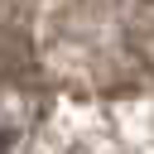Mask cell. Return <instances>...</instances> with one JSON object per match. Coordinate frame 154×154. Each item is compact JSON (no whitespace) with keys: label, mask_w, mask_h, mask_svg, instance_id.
Here are the masks:
<instances>
[{"label":"cell","mask_w":154,"mask_h":154,"mask_svg":"<svg viewBox=\"0 0 154 154\" xmlns=\"http://www.w3.org/2000/svg\"><path fill=\"white\" fill-rule=\"evenodd\" d=\"M0 149H5V130H0Z\"/></svg>","instance_id":"6da1fadb"}]
</instances>
